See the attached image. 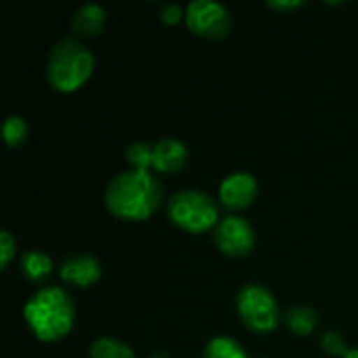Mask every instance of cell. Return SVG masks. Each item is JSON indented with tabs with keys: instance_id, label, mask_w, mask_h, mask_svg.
I'll return each mask as SVG.
<instances>
[{
	"instance_id": "cell-21",
	"label": "cell",
	"mask_w": 358,
	"mask_h": 358,
	"mask_svg": "<svg viewBox=\"0 0 358 358\" xmlns=\"http://www.w3.org/2000/svg\"><path fill=\"white\" fill-rule=\"evenodd\" d=\"M147 358H170L166 352H153V355H149Z\"/></svg>"
},
{
	"instance_id": "cell-22",
	"label": "cell",
	"mask_w": 358,
	"mask_h": 358,
	"mask_svg": "<svg viewBox=\"0 0 358 358\" xmlns=\"http://www.w3.org/2000/svg\"><path fill=\"white\" fill-rule=\"evenodd\" d=\"M346 358H358V348H352V350L346 355Z\"/></svg>"
},
{
	"instance_id": "cell-16",
	"label": "cell",
	"mask_w": 358,
	"mask_h": 358,
	"mask_svg": "<svg viewBox=\"0 0 358 358\" xmlns=\"http://www.w3.org/2000/svg\"><path fill=\"white\" fill-rule=\"evenodd\" d=\"M2 136L10 149L21 147L27 138V122L21 115H8L2 124Z\"/></svg>"
},
{
	"instance_id": "cell-5",
	"label": "cell",
	"mask_w": 358,
	"mask_h": 358,
	"mask_svg": "<svg viewBox=\"0 0 358 358\" xmlns=\"http://www.w3.org/2000/svg\"><path fill=\"white\" fill-rule=\"evenodd\" d=\"M126 162L132 170L141 172H159V174H176L189 162V149L178 138H162L157 143H130L126 149Z\"/></svg>"
},
{
	"instance_id": "cell-13",
	"label": "cell",
	"mask_w": 358,
	"mask_h": 358,
	"mask_svg": "<svg viewBox=\"0 0 358 358\" xmlns=\"http://www.w3.org/2000/svg\"><path fill=\"white\" fill-rule=\"evenodd\" d=\"M287 329L298 336V338H308L315 334L317 325H319V315L315 313V308L306 306V304H296V306H289L285 310V317H283Z\"/></svg>"
},
{
	"instance_id": "cell-20",
	"label": "cell",
	"mask_w": 358,
	"mask_h": 358,
	"mask_svg": "<svg viewBox=\"0 0 358 358\" xmlns=\"http://www.w3.org/2000/svg\"><path fill=\"white\" fill-rule=\"evenodd\" d=\"M300 6H304V0H268L266 2V8L277 10V13H289Z\"/></svg>"
},
{
	"instance_id": "cell-3",
	"label": "cell",
	"mask_w": 358,
	"mask_h": 358,
	"mask_svg": "<svg viewBox=\"0 0 358 358\" xmlns=\"http://www.w3.org/2000/svg\"><path fill=\"white\" fill-rule=\"evenodd\" d=\"M94 71L92 50L78 38H61L46 57V82L57 92L80 90Z\"/></svg>"
},
{
	"instance_id": "cell-14",
	"label": "cell",
	"mask_w": 358,
	"mask_h": 358,
	"mask_svg": "<svg viewBox=\"0 0 358 358\" xmlns=\"http://www.w3.org/2000/svg\"><path fill=\"white\" fill-rule=\"evenodd\" d=\"M201 358H250V357H248L245 348H243L237 340H233V338H229V336H216V338H212V340L206 344Z\"/></svg>"
},
{
	"instance_id": "cell-2",
	"label": "cell",
	"mask_w": 358,
	"mask_h": 358,
	"mask_svg": "<svg viewBox=\"0 0 358 358\" xmlns=\"http://www.w3.org/2000/svg\"><path fill=\"white\" fill-rule=\"evenodd\" d=\"M23 319L38 342L65 340L76 325L73 298L63 287H40L23 306Z\"/></svg>"
},
{
	"instance_id": "cell-12",
	"label": "cell",
	"mask_w": 358,
	"mask_h": 358,
	"mask_svg": "<svg viewBox=\"0 0 358 358\" xmlns=\"http://www.w3.org/2000/svg\"><path fill=\"white\" fill-rule=\"evenodd\" d=\"M19 268L21 275L29 281V283H44L50 275H52V260L48 254L40 252V250H29L23 252L19 258Z\"/></svg>"
},
{
	"instance_id": "cell-10",
	"label": "cell",
	"mask_w": 358,
	"mask_h": 358,
	"mask_svg": "<svg viewBox=\"0 0 358 358\" xmlns=\"http://www.w3.org/2000/svg\"><path fill=\"white\" fill-rule=\"evenodd\" d=\"M103 275V266L101 260L92 254H73L69 258L63 260L61 268H59V277L63 283L86 289L92 287Z\"/></svg>"
},
{
	"instance_id": "cell-7",
	"label": "cell",
	"mask_w": 358,
	"mask_h": 358,
	"mask_svg": "<svg viewBox=\"0 0 358 358\" xmlns=\"http://www.w3.org/2000/svg\"><path fill=\"white\" fill-rule=\"evenodd\" d=\"M185 23L191 34L203 40H224L233 27V15L222 2L193 0L187 6Z\"/></svg>"
},
{
	"instance_id": "cell-4",
	"label": "cell",
	"mask_w": 358,
	"mask_h": 358,
	"mask_svg": "<svg viewBox=\"0 0 358 358\" xmlns=\"http://www.w3.org/2000/svg\"><path fill=\"white\" fill-rule=\"evenodd\" d=\"M166 216L174 227L191 235L214 231L220 224L218 201L210 193L197 189H185L170 195L166 201Z\"/></svg>"
},
{
	"instance_id": "cell-6",
	"label": "cell",
	"mask_w": 358,
	"mask_h": 358,
	"mask_svg": "<svg viewBox=\"0 0 358 358\" xmlns=\"http://www.w3.org/2000/svg\"><path fill=\"white\" fill-rule=\"evenodd\" d=\"M237 313L243 325L260 336L273 334L283 319L277 298L262 283H248L239 289Z\"/></svg>"
},
{
	"instance_id": "cell-18",
	"label": "cell",
	"mask_w": 358,
	"mask_h": 358,
	"mask_svg": "<svg viewBox=\"0 0 358 358\" xmlns=\"http://www.w3.org/2000/svg\"><path fill=\"white\" fill-rule=\"evenodd\" d=\"M15 258H17V241L8 231H2L0 233V271H6Z\"/></svg>"
},
{
	"instance_id": "cell-9",
	"label": "cell",
	"mask_w": 358,
	"mask_h": 358,
	"mask_svg": "<svg viewBox=\"0 0 358 358\" xmlns=\"http://www.w3.org/2000/svg\"><path fill=\"white\" fill-rule=\"evenodd\" d=\"M258 197V180L250 172H233L229 174L218 189V199L224 208L239 212L250 208Z\"/></svg>"
},
{
	"instance_id": "cell-8",
	"label": "cell",
	"mask_w": 358,
	"mask_h": 358,
	"mask_svg": "<svg viewBox=\"0 0 358 358\" xmlns=\"http://www.w3.org/2000/svg\"><path fill=\"white\" fill-rule=\"evenodd\" d=\"M214 243L227 258H245L256 248V231L243 216H227L214 229Z\"/></svg>"
},
{
	"instance_id": "cell-19",
	"label": "cell",
	"mask_w": 358,
	"mask_h": 358,
	"mask_svg": "<svg viewBox=\"0 0 358 358\" xmlns=\"http://www.w3.org/2000/svg\"><path fill=\"white\" fill-rule=\"evenodd\" d=\"M187 15V8H182L178 2H166L159 8V21L164 25H178Z\"/></svg>"
},
{
	"instance_id": "cell-17",
	"label": "cell",
	"mask_w": 358,
	"mask_h": 358,
	"mask_svg": "<svg viewBox=\"0 0 358 358\" xmlns=\"http://www.w3.org/2000/svg\"><path fill=\"white\" fill-rule=\"evenodd\" d=\"M321 346H323V350H325L327 355H331V357L346 358V355L350 352L348 346H346V342H344V338H342L338 331H327V334L321 338Z\"/></svg>"
},
{
	"instance_id": "cell-15",
	"label": "cell",
	"mask_w": 358,
	"mask_h": 358,
	"mask_svg": "<svg viewBox=\"0 0 358 358\" xmlns=\"http://www.w3.org/2000/svg\"><path fill=\"white\" fill-rule=\"evenodd\" d=\"M90 358H136L134 350L115 338H99L90 344Z\"/></svg>"
},
{
	"instance_id": "cell-1",
	"label": "cell",
	"mask_w": 358,
	"mask_h": 358,
	"mask_svg": "<svg viewBox=\"0 0 358 358\" xmlns=\"http://www.w3.org/2000/svg\"><path fill=\"white\" fill-rule=\"evenodd\" d=\"M103 201L107 212L117 220L145 222L164 203V187L151 172L126 170L109 180Z\"/></svg>"
},
{
	"instance_id": "cell-11",
	"label": "cell",
	"mask_w": 358,
	"mask_h": 358,
	"mask_svg": "<svg viewBox=\"0 0 358 358\" xmlns=\"http://www.w3.org/2000/svg\"><path fill=\"white\" fill-rule=\"evenodd\" d=\"M105 25H107V10L94 2L78 6L69 19V29L82 38H94L103 34Z\"/></svg>"
}]
</instances>
